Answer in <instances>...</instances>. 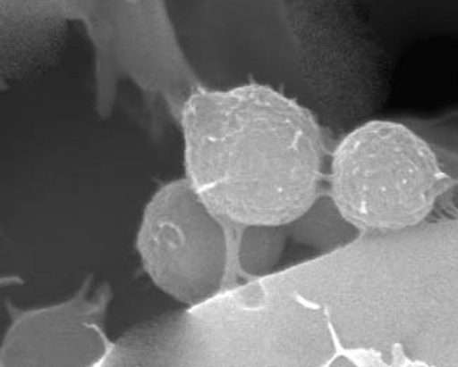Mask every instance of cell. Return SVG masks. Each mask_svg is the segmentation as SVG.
Masks as SVG:
<instances>
[{
	"mask_svg": "<svg viewBox=\"0 0 458 367\" xmlns=\"http://www.w3.org/2000/svg\"><path fill=\"white\" fill-rule=\"evenodd\" d=\"M136 248L154 285L186 307L216 297L227 268L226 232L188 179L147 203Z\"/></svg>",
	"mask_w": 458,
	"mask_h": 367,
	"instance_id": "cell-3",
	"label": "cell"
},
{
	"mask_svg": "<svg viewBox=\"0 0 458 367\" xmlns=\"http://www.w3.org/2000/svg\"><path fill=\"white\" fill-rule=\"evenodd\" d=\"M454 185L435 149L401 122L374 120L335 148L330 192L335 212L372 231H409L425 224Z\"/></svg>",
	"mask_w": 458,
	"mask_h": 367,
	"instance_id": "cell-2",
	"label": "cell"
},
{
	"mask_svg": "<svg viewBox=\"0 0 458 367\" xmlns=\"http://www.w3.org/2000/svg\"><path fill=\"white\" fill-rule=\"evenodd\" d=\"M186 179L219 217L289 225L313 209L325 163L319 122L283 92L198 88L181 110Z\"/></svg>",
	"mask_w": 458,
	"mask_h": 367,
	"instance_id": "cell-1",
	"label": "cell"
},
{
	"mask_svg": "<svg viewBox=\"0 0 458 367\" xmlns=\"http://www.w3.org/2000/svg\"><path fill=\"white\" fill-rule=\"evenodd\" d=\"M288 225L246 227L240 245V263L250 275H263L278 263L286 242Z\"/></svg>",
	"mask_w": 458,
	"mask_h": 367,
	"instance_id": "cell-5",
	"label": "cell"
},
{
	"mask_svg": "<svg viewBox=\"0 0 458 367\" xmlns=\"http://www.w3.org/2000/svg\"><path fill=\"white\" fill-rule=\"evenodd\" d=\"M447 293L453 334L458 349V221L453 231L448 254Z\"/></svg>",
	"mask_w": 458,
	"mask_h": 367,
	"instance_id": "cell-6",
	"label": "cell"
},
{
	"mask_svg": "<svg viewBox=\"0 0 458 367\" xmlns=\"http://www.w3.org/2000/svg\"><path fill=\"white\" fill-rule=\"evenodd\" d=\"M112 288L83 281L77 295L60 304L14 310L2 342V367L104 366L114 344L105 329Z\"/></svg>",
	"mask_w": 458,
	"mask_h": 367,
	"instance_id": "cell-4",
	"label": "cell"
}]
</instances>
